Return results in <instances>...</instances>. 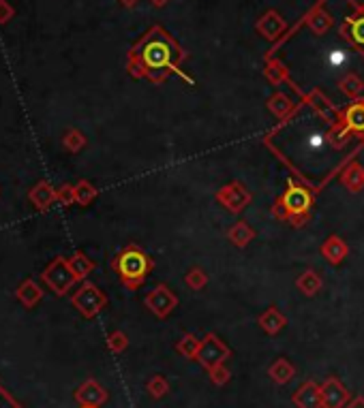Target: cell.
Returning a JSON list of instances; mask_svg holds the SVG:
<instances>
[{"instance_id": "6da1fadb", "label": "cell", "mask_w": 364, "mask_h": 408, "mask_svg": "<svg viewBox=\"0 0 364 408\" xmlns=\"http://www.w3.org/2000/svg\"><path fill=\"white\" fill-rule=\"evenodd\" d=\"M270 145L279 148L283 159L311 184L320 186V182L349 159V154H343L345 148L356 150L364 145V139L347 129H338L318 112L304 107L270 137Z\"/></svg>"}, {"instance_id": "7a4b0ae2", "label": "cell", "mask_w": 364, "mask_h": 408, "mask_svg": "<svg viewBox=\"0 0 364 408\" xmlns=\"http://www.w3.org/2000/svg\"><path fill=\"white\" fill-rule=\"evenodd\" d=\"M172 52H176V45H172L161 30H153L146 37L133 52L129 69L137 75H148L153 80H161L159 71H163L167 64H172Z\"/></svg>"}, {"instance_id": "3957f363", "label": "cell", "mask_w": 364, "mask_h": 408, "mask_svg": "<svg viewBox=\"0 0 364 408\" xmlns=\"http://www.w3.org/2000/svg\"><path fill=\"white\" fill-rule=\"evenodd\" d=\"M112 267L116 269L120 280H123V285H127L129 289H135L144 283L146 274L153 267V261L148 259V254L141 252L139 248L129 246L112 261Z\"/></svg>"}, {"instance_id": "277c9868", "label": "cell", "mask_w": 364, "mask_h": 408, "mask_svg": "<svg viewBox=\"0 0 364 408\" xmlns=\"http://www.w3.org/2000/svg\"><path fill=\"white\" fill-rule=\"evenodd\" d=\"M41 280L45 283V287L58 297L67 295L71 291V287L78 283L76 274H73L71 267H69V261L62 259V257H56L50 265L43 269Z\"/></svg>"}, {"instance_id": "5b68a950", "label": "cell", "mask_w": 364, "mask_h": 408, "mask_svg": "<svg viewBox=\"0 0 364 408\" xmlns=\"http://www.w3.org/2000/svg\"><path fill=\"white\" fill-rule=\"evenodd\" d=\"M71 303H73V308H76L84 319H94L96 314H99L105 308L107 295L99 287H96V285L84 283L80 287V291L73 293Z\"/></svg>"}, {"instance_id": "8992f818", "label": "cell", "mask_w": 364, "mask_h": 408, "mask_svg": "<svg viewBox=\"0 0 364 408\" xmlns=\"http://www.w3.org/2000/svg\"><path fill=\"white\" fill-rule=\"evenodd\" d=\"M227 357H229V348L225 346V342H221L214 334H208V336L202 340V346H200V351H198V357H196V360H198L206 370H212L214 366L225 364Z\"/></svg>"}, {"instance_id": "52a82bcc", "label": "cell", "mask_w": 364, "mask_h": 408, "mask_svg": "<svg viewBox=\"0 0 364 408\" xmlns=\"http://www.w3.org/2000/svg\"><path fill=\"white\" fill-rule=\"evenodd\" d=\"M311 193L302 186H294V182H289V188L287 193L281 197V203L279 206L289 212V214H306V210L311 208Z\"/></svg>"}, {"instance_id": "ba28073f", "label": "cell", "mask_w": 364, "mask_h": 408, "mask_svg": "<svg viewBox=\"0 0 364 408\" xmlns=\"http://www.w3.org/2000/svg\"><path fill=\"white\" fill-rule=\"evenodd\" d=\"M176 303H178L176 295L169 291L165 285H159L155 291L148 293V297H146V305H148L150 312L157 314L159 319H165L169 312L176 308Z\"/></svg>"}, {"instance_id": "9c48e42d", "label": "cell", "mask_w": 364, "mask_h": 408, "mask_svg": "<svg viewBox=\"0 0 364 408\" xmlns=\"http://www.w3.org/2000/svg\"><path fill=\"white\" fill-rule=\"evenodd\" d=\"M322 402L324 408H345L349 402V391L345 389V385H341V380L330 376L322 385Z\"/></svg>"}, {"instance_id": "30bf717a", "label": "cell", "mask_w": 364, "mask_h": 408, "mask_svg": "<svg viewBox=\"0 0 364 408\" xmlns=\"http://www.w3.org/2000/svg\"><path fill=\"white\" fill-rule=\"evenodd\" d=\"M76 402L78 404H82V406H101V404H105L107 402V391L99 385L96 380H92V378H88L86 382H82V385L76 389Z\"/></svg>"}, {"instance_id": "8fae6325", "label": "cell", "mask_w": 364, "mask_h": 408, "mask_svg": "<svg viewBox=\"0 0 364 408\" xmlns=\"http://www.w3.org/2000/svg\"><path fill=\"white\" fill-rule=\"evenodd\" d=\"M294 404L298 408H324V402H322V385H318V382L313 380H306L302 382V387L294 393Z\"/></svg>"}, {"instance_id": "7c38bea8", "label": "cell", "mask_w": 364, "mask_h": 408, "mask_svg": "<svg viewBox=\"0 0 364 408\" xmlns=\"http://www.w3.org/2000/svg\"><path fill=\"white\" fill-rule=\"evenodd\" d=\"M28 199H31V203H33V206H35L39 212H45V210H50V208L54 206V203L58 201V195H56V188H52L50 182L41 180V182H37V184L31 188Z\"/></svg>"}, {"instance_id": "4fadbf2b", "label": "cell", "mask_w": 364, "mask_h": 408, "mask_svg": "<svg viewBox=\"0 0 364 408\" xmlns=\"http://www.w3.org/2000/svg\"><path fill=\"white\" fill-rule=\"evenodd\" d=\"M218 201L225 203L232 212H240L242 208L249 206L251 193L245 186H240V184H229V186H225L221 193H218Z\"/></svg>"}, {"instance_id": "5bb4252c", "label": "cell", "mask_w": 364, "mask_h": 408, "mask_svg": "<svg viewBox=\"0 0 364 408\" xmlns=\"http://www.w3.org/2000/svg\"><path fill=\"white\" fill-rule=\"evenodd\" d=\"M15 297L19 299V303L24 308H35V305L43 299V289L35 283L33 278H26L24 283L15 289Z\"/></svg>"}, {"instance_id": "9a60e30c", "label": "cell", "mask_w": 364, "mask_h": 408, "mask_svg": "<svg viewBox=\"0 0 364 408\" xmlns=\"http://www.w3.org/2000/svg\"><path fill=\"white\" fill-rule=\"evenodd\" d=\"M322 254L326 257V261H330V263L336 265V263H341V261L347 257V246H345V242H343L341 238L332 236V238L324 244Z\"/></svg>"}, {"instance_id": "2e32d148", "label": "cell", "mask_w": 364, "mask_h": 408, "mask_svg": "<svg viewBox=\"0 0 364 408\" xmlns=\"http://www.w3.org/2000/svg\"><path fill=\"white\" fill-rule=\"evenodd\" d=\"M259 325L263 327L266 334H270V336H277L279 331L287 325V319L277 310V308H268L261 317H259Z\"/></svg>"}, {"instance_id": "e0dca14e", "label": "cell", "mask_w": 364, "mask_h": 408, "mask_svg": "<svg viewBox=\"0 0 364 408\" xmlns=\"http://www.w3.org/2000/svg\"><path fill=\"white\" fill-rule=\"evenodd\" d=\"M268 374H270V378L277 382V385H285V382H289L291 378H294V374H296V368L291 366L287 360H277L272 366H270V370H268Z\"/></svg>"}, {"instance_id": "ac0fdd59", "label": "cell", "mask_w": 364, "mask_h": 408, "mask_svg": "<svg viewBox=\"0 0 364 408\" xmlns=\"http://www.w3.org/2000/svg\"><path fill=\"white\" fill-rule=\"evenodd\" d=\"M343 184L352 190V193H358L364 188V167L362 165H349L343 173Z\"/></svg>"}, {"instance_id": "d6986e66", "label": "cell", "mask_w": 364, "mask_h": 408, "mask_svg": "<svg viewBox=\"0 0 364 408\" xmlns=\"http://www.w3.org/2000/svg\"><path fill=\"white\" fill-rule=\"evenodd\" d=\"M67 261H69V267H71L73 274H76L78 280H84V278L94 269V263L86 257L84 252H76V254H73V257L67 259Z\"/></svg>"}, {"instance_id": "ffe728a7", "label": "cell", "mask_w": 364, "mask_h": 408, "mask_svg": "<svg viewBox=\"0 0 364 408\" xmlns=\"http://www.w3.org/2000/svg\"><path fill=\"white\" fill-rule=\"evenodd\" d=\"M345 129L356 133L364 131V103H354L345 112Z\"/></svg>"}, {"instance_id": "44dd1931", "label": "cell", "mask_w": 364, "mask_h": 408, "mask_svg": "<svg viewBox=\"0 0 364 408\" xmlns=\"http://www.w3.org/2000/svg\"><path fill=\"white\" fill-rule=\"evenodd\" d=\"M227 238H229L236 246H247V244L253 240V229H251L247 222H236V224L229 229Z\"/></svg>"}, {"instance_id": "7402d4cb", "label": "cell", "mask_w": 364, "mask_h": 408, "mask_svg": "<svg viewBox=\"0 0 364 408\" xmlns=\"http://www.w3.org/2000/svg\"><path fill=\"white\" fill-rule=\"evenodd\" d=\"M62 145H64V150L71 152V154H78L80 150L86 148V137H84V133L78 131V129H69V131L62 135Z\"/></svg>"}, {"instance_id": "603a6c76", "label": "cell", "mask_w": 364, "mask_h": 408, "mask_svg": "<svg viewBox=\"0 0 364 408\" xmlns=\"http://www.w3.org/2000/svg\"><path fill=\"white\" fill-rule=\"evenodd\" d=\"M298 289L304 293V295H315L320 289H322V278L315 274V272H304L300 278H298Z\"/></svg>"}, {"instance_id": "cb8c5ba5", "label": "cell", "mask_w": 364, "mask_h": 408, "mask_svg": "<svg viewBox=\"0 0 364 408\" xmlns=\"http://www.w3.org/2000/svg\"><path fill=\"white\" fill-rule=\"evenodd\" d=\"M200 346H202V340H198L193 334H184V336H182V340L176 344V351H178L180 355L189 357V360H196Z\"/></svg>"}, {"instance_id": "d4e9b609", "label": "cell", "mask_w": 364, "mask_h": 408, "mask_svg": "<svg viewBox=\"0 0 364 408\" xmlns=\"http://www.w3.org/2000/svg\"><path fill=\"white\" fill-rule=\"evenodd\" d=\"M96 195H99V190H96L88 180H80L76 184V203L78 206H88L92 199H96Z\"/></svg>"}, {"instance_id": "484cf974", "label": "cell", "mask_w": 364, "mask_h": 408, "mask_svg": "<svg viewBox=\"0 0 364 408\" xmlns=\"http://www.w3.org/2000/svg\"><path fill=\"white\" fill-rule=\"evenodd\" d=\"M146 389H148V393H150L155 400H161V398L169 391V385H167L165 376L157 374V376H153V378L148 380V385H146Z\"/></svg>"}, {"instance_id": "4316f807", "label": "cell", "mask_w": 364, "mask_h": 408, "mask_svg": "<svg viewBox=\"0 0 364 408\" xmlns=\"http://www.w3.org/2000/svg\"><path fill=\"white\" fill-rule=\"evenodd\" d=\"M184 283H187L191 289L200 291V289H204V285L208 283V274H204V269H202V267H193V269H189V272H187Z\"/></svg>"}, {"instance_id": "83f0119b", "label": "cell", "mask_w": 364, "mask_h": 408, "mask_svg": "<svg viewBox=\"0 0 364 408\" xmlns=\"http://www.w3.org/2000/svg\"><path fill=\"white\" fill-rule=\"evenodd\" d=\"M291 107H294V105H291V103H289V98H287V96H283V94H277V96L270 100V112H272L277 118L287 116V114L291 112Z\"/></svg>"}, {"instance_id": "f1b7e54d", "label": "cell", "mask_w": 364, "mask_h": 408, "mask_svg": "<svg viewBox=\"0 0 364 408\" xmlns=\"http://www.w3.org/2000/svg\"><path fill=\"white\" fill-rule=\"evenodd\" d=\"M127 346H129V338H127V334H123V331H114V334L107 336V348L112 353H123Z\"/></svg>"}, {"instance_id": "f546056e", "label": "cell", "mask_w": 364, "mask_h": 408, "mask_svg": "<svg viewBox=\"0 0 364 408\" xmlns=\"http://www.w3.org/2000/svg\"><path fill=\"white\" fill-rule=\"evenodd\" d=\"M210 372V380L214 382L216 387H223V385H227L229 382V378H232V374H229V370L225 368V364H221V366H214L212 370H208Z\"/></svg>"}, {"instance_id": "4dcf8cb0", "label": "cell", "mask_w": 364, "mask_h": 408, "mask_svg": "<svg viewBox=\"0 0 364 408\" xmlns=\"http://www.w3.org/2000/svg\"><path fill=\"white\" fill-rule=\"evenodd\" d=\"M56 195H58V203H60V206H64V208H69V206H73V203H76V186L62 184L56 190Z\"/></svg>"}, {"instance_id": "1f68e13d", "label": "cell", "mask_w": 364, "mask_h": 408, "mask_svg": "<svg viewBox=\"0 0 364 408\" xmlns=\"http://www.w3.org/2000/svg\"><path fill=\"white\" fill-rule=\"evenodd\" d=\"M15 17V9L11 7L9 0H0V26L3 24H9Z\"/></svg>"}, {"instance_id": "d6a6232c", "label": "cell", "mask_w": 364, "mask_h": 408, "mask_svg": "<svg viewBox=\"0 0 364 408\" xmlns=\"http://www.w3.org/2000/svg\"><path fill=\"white\" fill-rule=\"evenodd\" d=\"M0 408H21V406L17 404V400H15L3 385H0Z\"/></svg>"}, {"instance_id": "836d02e7", "label": "cell", "mask_w": 364, "mask_h": 408, "mask_svg": "<svg viewBox=\"0 0 364 408\" xmlns=\"http://www.w3.org/2000/svg\"><path fill=\"white\" fill-rule=\"evenodd\" d=\"M352 37H354L358 43L364 45V17H360V19H356V21L352 24Z\"/></svg>"}, {"instance_id": "e575fe53", "label": "cell", "mask_w": 364, "mask_h": 408, "mask_svg": "<svg viewBox=\"0 0 364 408\" xmlns=\"http://www.w3.org/2000/svg\"><path fill=\"white\" fill-rule=\"evenodd\" d=\"M345 408H364V398H356V400H352Z\"/></svg>"}, {"instance_id": "d590c367", "label": "cell", "mask_w": 364, "mask_h": 408, "mask_svg": "<svg viewBox=\"0 0 364 408\" xmlns=\"http://www.w3.org/2000/svg\"><path fill=\"white\" fill-rule=\"evenodd\" d=\"M153 3H155V5H163V3H165V0H153Z\"/></svg>"}, {"instance_id": "8d00e7d4", "label": "cell", "mask_w": 364, "mask_h": 408, "mask_svg": "<svg viewBox=\"0 0 364 408\" xmlns=\"http://www.w3.org/2000/svg\"><path fill=\"white\" fill-rule=\"evenodd\" d=\"M123 3H125V5H133V3H135V0H123Z\"/></svg>"}, {"instance_id": "74e56055", "label": "cell", "mask_w": 364, "mask_h": 408, "mask_svg": "<svg viewBox=\"0 0 364 408\" xmlns=\"http://www.w3.org/2000/svg\"><path fill=\"white\" fill-rule=\"evenodd\" d=\"M82 408H99V406H82Z\"/></svg>"}]
</instances>
